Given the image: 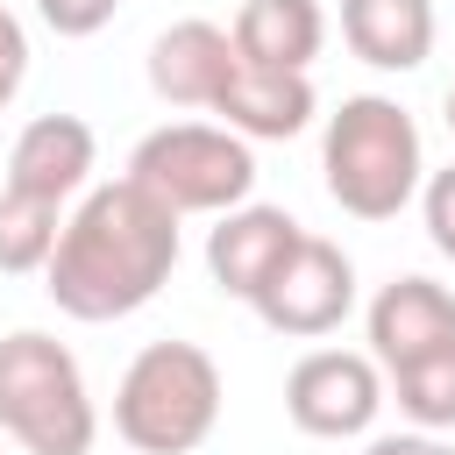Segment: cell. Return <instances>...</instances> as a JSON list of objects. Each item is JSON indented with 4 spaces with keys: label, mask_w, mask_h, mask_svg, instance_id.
I'll return each mask as SVG.
<instances>
[{
    "label": "cell",
    "mask_w": 455,
    "mask_h": 455,
    "mask_svg": "<svg viewBox=\"0 0 455 455\" xmlns=\"http://www.w3.org/2000/svg\"><path fill=\"white\" fill-rule=\"evenodd\" d=\"M0 434L21 455H92L100 441V405L85 391V370L43 327L0 334Z\"/></svg>",
    "instance_id": "obj_3"
},
{
    "label": "cell",
    "mask_w": 455,
    "mask_h": 455,
    "mask_svg": "<svg viewBox=\"0 0 455 455\" xmlns=\"http://www.w3.org/2000/svg\"><path fill=\"white\" fill-rule=\"evenodd\" d=\"M363 327H370V355H377L384 377L405 370V363L448 355L455 348V291L434 284V277H419V270H405V277L377 284Z\"/></svg>",
    "instance_id": "obj_8"
},
{
    "label": "cell",
    "mask_w": 455,
    "mask_h": 455,
    "mask_svg": "<svg viewBox=\"0 0 455 455\" xmlns=\"http://www.w3.org/2000/svg\"><path fill=\"white\" fill-rule=\"evenodd\" d=\"M21 78H28V28L0 7V114L14 107V92H21Z\"/></svg>",
    "instance_id": "obj_19"
},
{
    "label": "cell",
    "mask_w": 455,
    "mask_h": 455,
    "mask_svg": "<svg viewBox=\"0 0 455 455\" xmlns=\"http://www.w3.org/2000/svg\"><path fill=\"white\" fill-rule=\"evenodd\" d=\"M320 178L327 199L355 220H398L419 185H427V149H419V121L384 100V92H348L327 114L320 135Z\"/></svg>",
    "instance_id": "obj_2"
},
{
    "label": "cell",
    "mask_w": 455,
    "mask_h": 455,
    "mask_svg": "<svg viewBox=\"0 0 455 455\" xmlns=\"http://www.w3.org/2000/svg\"><path fill=\"white\" fill-rule=\"evenodd\" d=\"M235 64H242L235 36H228L220 21L185 14V21H171V28L149 43V92H156L164 107H206V114H213V100H220V85H228Z\"/></svg>",
    "instance_id": "obj_11"
},
{
    "label": "cell",
    "mask_w": 455,
    "mask_h": 455,
    "mask_svg": "<svg viewBox=\"0 0 455 455\" xmlns=\"http://www.w3.org/2000/svg\"><path fill=\"white\" fill-rule=\"evenodd\" d=\"M299 235H306V228H299L284 206H235V213H220L213 235H206V270H213V284H220L228 299L256 306V291L277 277V263L299 249Z\"/></svg>",
    "instance_id": "obj_10"
},
{
    "label": "cell",
    "mask_w": 455,
    "mask_h": 455,
    "mask_svg": "<svg viewBox=\"0 0 455 455\" xmlns=\"http://www.w3.org/2000/svg\"><path fill=\"white\" fill-rule=\"evenodd\" d=\"M57 235H64V206H50V199H28V192H7V185H0V270H7V277L50 270Z\"/></svg>",
    "instance_id": "obj_15"
},
{
    "label": "cell",
    "mask_w": 455,
    "mask_h": 455,
    "mask_svg": "<svg viewBox=\"0 0 455 455\" xmlns=\"http://www.w3.org/2000/svg\"><path fill=\"white\" fill-rule=\"evenodd\" d=\"M92 156H100V142L78 114H36L7 149V192L50 199V206L85 199L92 192Z\"/></svg>",
    "instance_id": "obj_9"
},
{
    "label": "cell",
    "mask_w": 455,
    "mask_h": 455,
    "mask_svg": "<svg viewBox=\"0 0 455 455\" xmlns=\"http://www.w3.org/2000/svg\"><path fill=\"white\" fill-rule=\"evenodd\" d=\"M128 178L142 192H156L178 220L185 213H213L220 220V213L249 206V192H256V149L235 128H220V121H164V128H149L135 142Z\"/></svg>",
    "instance_id": "obj_5"
},
{
    "label": "cell",
    "mask_w": 455,
    "mask_h": 455,
    "mask_svg": "<svg viewBox=\"0 0 455 455\" xmlns=\"http://www.w3.org/2000/svg\"><path fill=\"white\" fill-rule=\"evenodd\" d=\"M355 313V263L327 235H299V249L277 263V277L256 291V320L284 341H320Z\"/></svg>",
    "instance_id": "obj_7"
},
{
    "label": "cell",
    "mask_w": 455,
    "mask_h": 455,
    "mask_svg": "<svg viewBox=\"0 0 455 455\" xmlns=\"http://www.w3.org/2000/svg\"><path fill=\"white\" fill-rule=\"evenodd\" d=\"M363 455H455V441H441V434H419V427H412V434H377Z\"/></svg>",
    "instance_id": "obj_20"
},
{
    "label": "cell",
    "mask_w": 455,
    "mask_h": 455,
    "mask_svg": "<svg viewBox=\"0 0 455 455\" xmlns=\"http://www.w3.org/2000/svg\"><path fill=\"white\" fill-rule=\"evenodd\" d=\"M220 427V363L199 341H149L114 384V434L135 455H192Z\"/></svg>",
    "instance_id": "obj_4"
},
{
    "label": "cell",
    "mask_w": 455,
    "mask_h": 455,
    "mask_svg": "<svg viewBox=\"0 0 455 455\" xmlns=\"http://www.w3.org/2000/svg\"><path fill=\"white\" fill-rule=\"evenodd\" d=\"M341 43L370 71H419L434 57V0H341Z\"/></svg>",
    "instance_id": "obj_14"
},
{
    "label": "cell",
    "mask_w": 455,
    "mask_h": 455,
    "mask_svg": "<svg viewBox=\"0 0 455 455\" xmlns=\"http://www.w3.org/2000/svg\"><path fill=\"white\" fill-rule=\"evenodd\" d=\"M114 7H121V0H36L43 28H50V36H71V43H78V36H100V28L114 21Z\"/></svg>",
    "instance_id": "obj_18"
},
{
    "label": "cell",
    "mask_w": 455,
    "mask_h": 455,
    "mask_svg": "<svg viewBox=\"0 0 455 455\" xmlns=\"http://www.w3.org/2000/svg\"><path fill=\"white\" fill-rule=\"evenodd\" d=\"M0 455H7V441H0Z\"/></svg>",
    "instance_id": "obj_22"
},
{
    "label": "cell",
    "mask_w": 455,
    "mask_h": 455,
    "mask_svg": "<svg viewBox=\"0 0 455 455\" xmlns=\"http://www.w3.org/2000/svg\"><path fill=\"white\" fill-rule=\"evenodd\" d=\"M419 220H427V242L455 263V164L427 171V185H419Z\"/></svg>",
    "instance_id": "obj_17"
},
{
    "label": "cell",
    "mask_w": 455,
    "mask_h": 455,
    "mask_svg": "<svg viewBox=\"0 0 455 455\" xmlns=\"http://www.w3.org/2000/svg\"><path fill=\"white\" fill-rule=\"evenodd\" d=\"M178 213L142 192L135 178H114V185H92L71 213H64V235H57V256L43 270V291L57 299V313L71 320H128L142 313L171 270H178Z\"/></svg>",
    "instance_id": "obj_1"
},
{
    "label": "cell",
    "mask_w": 455,
    "mask_h": 455,
    "mask_svg": "<svg viewBox=\"0 0 455 455\" xmlns=\"http://www.w3.org/2000/svg\"><path fill=\"white\" fill-rule=\"evenodd\" d=\"M448 135H455V85H448Z\"/></svg>",
    "instance_id": "obj_21"
},
{
    "label": "cell",
    "mask_w": 455,
    "mask_h": 455,
    "mask_svg": "<svg viewBox=\"0 0 455 455\" xmlns=\"http://www.w3.org/2000/svg\"><path fill=\"white\" fill-rule=\"evenodd\" d=\"M384 370L363 348H306L284 377V412L313 441H355L384 412Z\"/></svg>",
    "instance_id": "obj_6"
},
{
    "label": "cell",
    "mask_w": 455,
    "mask_h": 455,
    "mask_svg": "<svg viewBox=\"0 0 455 455\" xmlns=\"http://www.w3.org/2000/svg\"><path fill=\"white\" fill-rule=\"evenodd\" d=\"M398 412L419 427V434H455V348L448 355H427V363H405L384 377Z\"/></svg>",
    "instance_id": "obj_16"
},
{
    "label": "cell",
    "mask_w": 455,
    "mask_h": 455,
    "mask_svg": "<svg viewBox=\"0 0 455 455\" xmlns=\"http://www.w3.org/2000/svg\"><path fill=\"white\" fill-rule=\"evenodd\" d=\"M235 50L263 71H313L327 50V7L320 0H242L235 7Z\"/></svg>",
    "instance_id": "obj_13"
},
{
    "label": "cell",
    "mask_w": 455,
    "mask_h": 455,
    "mask_svg": "<svg viewBox=\"0 0 455 455\" xmlns=\"http://www.w3.org/2000/svg\"><path fill=\"white\" fill-rule=\"evenodd\" d=\"M220 128H235L242 142H291L313 114H320V92L306 71H263V64H235L220 100H213Z\"/></svg>",
    "instance_id": "obj_12"
}]
</instances>
